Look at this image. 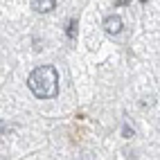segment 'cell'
Returning a JSON list of instances; mask_svg holds the SVG:
<instances>
[{
  "label": "cell",
  "instance_id": "obj_4",
  "mask_svg": "<svg viewBox=\"0 0 160 160\" xmlns=\"http://www.w3.org/2000/svg\"><path fill=\"white\" fill-rule=\"evenodd\" d=\"M66 36L68 38H74L77 36V18H70L68 25H66Z\"/></svg>",
  "mask_w": 160,
  "mask_h": 160
},
{
  "label": "cell",
  "instance_id": "obj_2",
  "mask_svg": "<svg viewBox=\"0 0 160 160\" xmlns=\"http://www.w3.org/2000/svg\"><path fill=\"white\" fill-rule=\"evenodd\" d=\"M122 27H124V23H122V18L117 16V14L104 18V29H106V34L115 36V34H120V32H122Z\"/></svg>",
  "mask_w": 160,
  "mask_h": 160
},
{
  "label": "cell",
  "instance_id": "obj_1",
  "mask_svg": "<svg viewBox=\"0 0 160 160\" xmlns=\"http://www.w3.org/2000/svg\"><path fill=\"white\" fill-rule=\"evenodd\" d=\"M29 90L41 99H52L59 95V72L54 66H41L36 70H32L27 79Z\"/></svg>",
  "mask_w": 160,
  "mask_h": 160
},
{
  "label": "cell",
  "instance_id": "obj_5",
  "mask_svg": "<svg viewBox=\"0 0 160 160\" xmlns=\"http://www.w3.org/2000/svg\"><path fill=\"white\" fill-rule=\"evenodd\" d=\"M122 133H124V138H133V129L129 124H124V129H122Z\"/></svg>",
  "mask_w": 160,
  "mask_h": 160
},
{
  "label": "cell",
  "instance_id": "obj_3",
  "mask_svg": "<svg viewBox=\"0 0 160 160\" xmlns=\"http://www.w3.org/2000/svg\"><path fill=\"white\" fill-rule=\"evenodd\" d=\"M54 7H57V0H32V9L38 14H50L54 12Z\"/></svg>",
  "mask_w": 160,
  "mask_h": 160
}]
</instances>
